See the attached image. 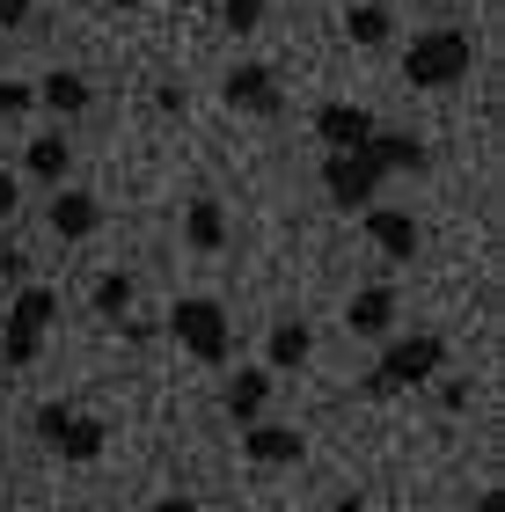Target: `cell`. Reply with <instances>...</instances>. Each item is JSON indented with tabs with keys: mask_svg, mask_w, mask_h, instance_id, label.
<instances>
[{
	"mask_svg": "<svg viewBox=\"0 0 505 512\" xmlns=\"http://www.w3.org/2000/svg\"><path fill=\"white\" fill-rule=\"evenodd\" d=\"M469 66H476V37H469V30H454V22H432V30L410 37V52H403V81H410V88H425V96H440V88H462V81H469Z\"/></svg>",
	"mask_w": 505,
	"mask_h": 512,
	"instance_id": "obj_1",
	"label": "cell"
},
{
	"mask_svg": "<svg viewBox=\"0 0 505 512\" xmlns=\"http://www.w3.org/2000/svg\"><path fill=\"white\" fill-rule=\"evenodd\" d=\"M447 366V337L440 330H410L381 352V366L366 374V395H403V388H425L432 374Z\"/></svg>",
	"mask_w": 505,
	"mask_h": 512,
	"instance_id": "obj_2",
	"label": "cell"
},
{
	"mask_svg": "<svg viewBox=\"0 0 505 512\" xmlns=\"http://www.w3.org/2000/svg\"><path fill=\"white\" fill-rule=\"evenodd\" d=\"M52 322H59V293L52 286H22L15 308H8V322H0V366H37Z\"/></svg>",
	"mask_w": 505,
	"mask_h": 512,
	"instance_id": "obj_3",
	"label": "cell"
},
{
	"mask_svg": "<svg viewBox=\"0 0 505 512\" xmlns=\"http://www.w3.org/2000/svg\"><path fill=\"white\" fill-rule=\"evenodd\" d=\"M169 337L198 366H227V352H235V322H227L220 300H176L169 308Z\"/></svg>",
	"mask_w": 505,
	"mask_h": 512,
	"instance_id": "obj_4",
	"label": "cell"
},
{
	"mask_svg": "<svg viewBox=\"0 0 505 512\" xmlns=\"http://www.w3.org/2000/svg\"><path fill=\"white\" fill-rule=\"evenodd\" d=\"M323 198L337 213H366V205L381 198V161L352 147V154H323Z\"/></svg>",
	"mask_w": 505,
	"mask_h": 512,
	"instance_id": "obj_5",
	"label": "cell"
},
{
	"mask_svg": "<svg viewBox=\"0 0 505 512\" xmlns=\"http://www.w3.org/2000/svg\"><path fill=\"white\" fill-rule=\"evenodd\" d=\"M220 96H227V110H242V118H279L286 110V88H279L271 66H235V74L220 81Z\"/></svg>",
	"mask_w": 505,
	"mask_h": 512,
	"instance_id": "obj_6",
	"label": "cell"
},
{
	"mask_svg": "<svg viewBox=\"0 0 505 512\" xmlns=\"http://www.w3.org/2000/svg\"><path fill=\"white\" fill-rule=\"evenodd\" d=\"M366 242H374L388 264H410L425 249V227L403 213V205H366Z\"/></svg>",
	"mask_w": 505,
	"mask_h": 512,
	"instance_id": "obj_7",
	"label": "cell"
},
{
	"mask_svg": "<svg viewBox=\"0 0 505 512\" xmlns=\"http://www.w3.org/2000/svg\"><path fill=\"white\" fill-rule=\"evenodd\" d=\"M242 454L257 461V469H293V461L308 454V439L293 425H271V417H257V425H242Z\"/></svg>",
	"mask_w": 505,
	"mask_h": 512,
	"instance_id": "obj_8",
	"label": "cell"
},
{
	"mask_svg": "<svg viewBox=\"0 0 505 512\" xmlns=\"http://www.w3.org/2000/svg\"><path fill=\"white\" fill-rule=\"evenodd\" d=\"M315 139H323L330 154H352V147L374 139V110H366V103H323V110H315Z\"/></svg>",
	"mask_w": 505,
	"mask_h": 512,
	"instance_id": "obj_9",
	"label": "cell"
},
{
	"mask_svg": "<svg viewBox=\"0 0 505 512\" xmlns=\"http://www.w3.org/2000/svg\"><path fill=\"white\" fill-rule=\"evenodd\" d=\"M103 227V198L96 191H66L59 183V198H52V235L59 242H88Z\"/></svg>",
	"mask_w": 505,
	"mask_h": 512,
	"instance_id": "obj_10",
	"label": "cell"
},
{
	"mask_svg": "<svg viewBox=\"0 0 505 512\" xmlns=\"http://www.w3.org/2000/svg\"><path fill=\"white\" fill-rule=\"evenodd\" d=\"M271 388H279V374H271V366H249V374L227 381V417H235V432L257 425V417L271 410Z\"/></svg>",
	"mask_w": 505,
	"mask_h": 512,
	"instance_id": "obj_11",
	"label": "cell"
},
{
	"mask_svg": "<svg viewBox=\"0 0 505 512\" xmlns=\"http://www.w3.org/2000/svg\"><path fill=\"white\" fill-rule=\"evenodd\" d=\"M344 322H352V337H388L396 330V286H359Z\"/></svg>",
	"mask_w": 505,
	"mask_h": 512,
	"instance_id": "obj_12",
	"label": "cell"
},
{
	"mask_svg": "<svg viewBox=\"0 0 505 512\" xmlns=\"http://www.w3.org/2000/svg\"><path fill=\"white\" fill-rule=\"evenodd\" d=\"M37 103L52 110V118H81V110L96 103V88H88V74L59 66V74H44V81H37Z\"/></svg>",
	"mask_w": 505,
	"mask_h": 512,
	"instance_id": "obj_13",
	"label": "cell"
},
{
	"mask_svg": "<svg viewBox=\"0 0 505 512\" xmlns=\"http://www.w3.org/2000/svg\"><path fill=\"white\" fill-rule=\"evenodd\" d=\"M308 352H315V330H308V322H271V337H264V366H271V374L308 366Z\"/></svg>",
	"mask_w": 505,
	"mask_h": 512,
	"instance_id": "obj_14",
	"label": "cell"
},
{
	"mask_svg": "<svg viewBox=\"0 0 505 512\" xmlns=\"http://www.w3.org/2000/svg\"><path fill=\"white\" fill-rule=\"evenodd\" d=\"M366 154L381 161V176H418L425 161H432V154H425L410 132H381V125H374V139H366Z\"/></svg>",
	"mask_w": 505,
	"mask_h": 512,
	"instance_id": "obj_15",
	"label": "cell"
},
{
	"mask_svg": "<svg viewBox=\"0 0 505 512\" xmlns=\"http://www.w3.org/2000/svg\"><path fill=\"white\" fill-rule=\"evenodd\" d=\"M103 447H110V432H103V417H66V432L52 439V454L59 461H81V469H88V461H103Z\"/></svg>",
	"mask_w": 505,
	"mask_h": 512,
	"instance_id": "obj_16",
	"label": "cell"
},
{
	"mask_svg": "<svg viewBox=\"0 0 505 512\" xmlns=\"http://www.w3.org/2000/svg\"><path fill=\"white\" fill-rule=\"evenodd\" d=\"M183 242H191L198 256L227 249V213H220V198H191V205H183Z\"/></svg>",
	"mask_w": 505,
	"mask_h": 512,
	"instance_id": "obj_17",
	"label": "cell"
},
{
	"mask_svg": "<svg viewBox=\"0 0 505 512\" xmlns=\"http://www.w3.org/2000/svg\"><path fill=\"white\" fill-rule=\"evenodd\" d=\"M22 169H30L44 191H59L66 183V169H74V147H66L59 132H44V139H30V154H22Z\"/></svg>",
	"mask_w": 505,
	"mask_h": 512,
	"instance_id": "obj_18",
	"label": "cell"
},
{
	"mask_svg": "<svg viewBox=\"0 0 505 512\" xmlns=\"http://www.w3.org/2000/svg\"><path fill=\"white\" fill-rule=\"evenodd\" d=\"M344 37H352V44H366V52H374V44H388V37H396V15H388L381 0H359V8L344 15Z\"/></svg>",
	"mask_w": 505,
	"mask_h": 512,
	"instance_id": "obj_19",
	"label": "cell"
},
{
	"mask_svg": "<svg viewBox=\"0 0 505 512\" xmlns=\"http://www.w3.org/2000/svg\"><path fill=\"white\" fill-rule=\"evenodd\" d=\"M88 308H96L103 322H125V308H132V271H103L96 293H88Z\"/></svg>",
	"mask_w": 505,
	"mask_h": 512,
	"instance_id": "obj_20",
	"label": "cell"
},
{
	"mask_svg": "<svg viewBox=\"0 0 505 512\" xmlns=\"http://www.w3.org/2000/svg\"><path fill=\"white\" fill-rule=\"evenodd\" d=\"M220 15H227V30H235V37H249L264 22V0H220Z\"/></svg>",
	"mask_w": 505,
	"mask_h": 512,
	"instance_id": "obj_21",
	"label": "cell"
},
{
	"mask_svg": "<svg viewBox=\"0 0 505 512\" xmlns=\"http://www.w3.org/2000/svg\"><path fill=\"white\" fill-rule=\"evenodd\" d=\"M30 103H37V88H30V81H0V118H22Z\"/></svg>",
	"mask_w": 505,
	"mask_h": 512,
	"instance_id": "obj_22",
	"label": "cell"
},
{
	"mask_svg": "<svg viewBox=\"0 0 505 512\" xmlns=\"http://www.w3.org/2000/svg\"><path fill=\"white\" fill-rule=\"evenodd\" d=\"M66 417H74L66 403H44V410H37V439H44V447H52V439L66 432Z\"/></svg>",
	"mask_w": 505,
	"mask_h": 512,
	"instance_id": "obj_23",
	"label": "cell"
},
{
	"mask_svg": "<svg viewBox=\"0 0 505 512\" xmlns=\"http://www.w3.org/2000/svg\"><path fill=\"white\" fill-rule=\"evenodd\" d=\"M30 8H37V0H0V30H22V22H30Z\"/></svg>",
	"mask_w": 505,
	"mask_h": 512,
	"instance_id": "obj_24",
	"label": "cell"
},
{
	"mask_svg": "<svg viewBox=\"0 0 505 512\" xmlns=\"http://www.w3.org/2000/svg\"><path fill=\"white\" fill-rule=\"evenodd\" d=\"M440 410H469V381H440Z\"/></svg>",
	"mask_w": 505,
	"mask_h": 512,
	"instance_id": "obj_25",
	"label": "cell"
},
{
	"mask_svg": "<svg viewBox=\"0 0 505 512\" xmlns=\"http://www.w3.org/2000/svg\"><path fill=\"white\" fill-rule=\"evenodd\" d=\"M15 205H22V191H15V176L0 169V220H15Z\"/></svg>",
	"mask_w": 505,
	"mask_h": 512,
	"instance_id": "obj_26",
	"label": "cell"
},
{
	"mask_svg": "<svg viewBox=\"0 0 505 512\" xmlns=\"http://www.w3.org/2000/svg\"><path fill=\"white\" fill-rule=\"evenodd\" d=\"M0 278H22V249L15 242H0Z\"/></svg>",
	"mask_w": 505,
	"mask_h": 512,
	"instance_id": "obj_27",
	"label": "cell"
},
{
	"mask_svg": "<svg viewBox=\"0 0 505 512\" xmlns=\"http://www.w3.org/2000/svg\"><path fill=\"white\" fill-rule=\"evenodd\" d=\"M154 512H205V505H198V498H183V491H169V498L154 505Z\"/></svg>",
	"mask_w": 505,
	"mask_h": 512,
	"instance_id": "obj_28",
	"label": "cell"
},
{
	"mask_svg": "<svg viewBox=\"0 0 505 512\" xmlns=\"http://www.w3.org/2000/svg\"><path fill=\"white\" fill-rule=\"evenodd\" d=\"M330 512H366V498H359V491H352V498H337V505H330Z\"/></svg>",
	"mask_w": 505,
	"mask_h": 512,
	"instance_id": "obj_29",
	"label": "cell"
},
{
	"mask_svg": "<svg viewBox=\"0 0 505 512\" xmlns=\"http://www.w3.org/2000/svg\"><path fill=\"white\" fill-rule=\"evenodd\" d=\"M476 512H498V491H484V498H476Z\"/></svg>",
	"mask_w": 505,
	"mask_h": 512,
	"instance_id": "obj_30",
	"label": "cell"
},
{
	"mask_svg": "<svg viewBox=\"0 0 505 512\" xmlns=\"http://www.w3.org/2000/svg\"><path fill=\"white\" fill-rule=\"evenodd\" d=\"M110 8H140V0H110Z\"/></svg>",
	"mask_w": 505,
	"mask_h": 512,
	"instance_id": "obj_31",
	"label": "cell"
}]
</instances>
